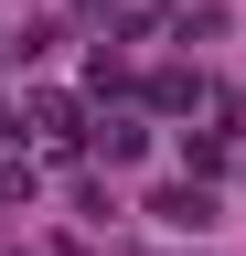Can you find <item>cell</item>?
<instances>
[{"instance_id": "cell-1", "label": "cell", "mask_w": 246, "mask_h": 256, "mask_svg": "<svg viewBox=\"0 0 246 256\" xmlns=\"http://www.w3.org/2000/svg\"><path fill=\"white\" fill-rule=\"evenodd\" d=\"M97 150L107 160H139V118H97Z\"/></svg>"}, {"instance_id": "cell-2", "label": "cell", "mask_w": 246, "mask_h": 256, "mask_svg": "<svg viewBox=\"0 0 246 256\" xmlns=\"http://www.w3.org/2000/svg\"><path fill=\"white\" fill-rule=\"evenodd\" d=\"M161 224H214V203H203L193 182H182V192H161Z\"/></svg>"}]
</instances>
